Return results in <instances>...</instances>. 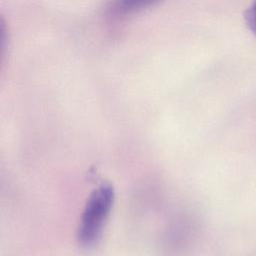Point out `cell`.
I'll return each instance as SVG.
<instances>
[{"instance_id":"cell-1","label":"cell","mask_w":256,"mask_h":256,"mask_svg":"<svg viewBox=\"0 0 256 256\" xmlns=\"http://www.w3.org/2000/svg\"><path fill=\"white\" fill-rule=\"evenodd\" d=\"M114 197V188L109 183H102L91 193L77 231V239L81 246L89 248L98 241L112 208Z\"/></svg>"},{"instance_id":"cell-2","label":"cell","mask_w":256,"mask_h":256,"mask_svg":"<svg viewBox=\"0 0 256 256\" xmlns=\"http://www.w3.org/2000/svg\"><path fill=\"white\" fill-rule=\"evenodd\" d=\"M161 0H114L111 11L114 14H131L150 7Z\"/></svg>"},{"instance_id":"cell-3","label":"cell","mask_w":256,"mask_h":256,"mask_svg":"<svg viewBox=\"0 0 256 256\" xmlns=\"http://www.w3.org/2000/svg\"><path fill=\"white\" fill-rule=\"evenodd\" d=\"M244 19L250 31L256 36V0H254L252 5L246 10Z\"/></svg>"}]
</instances>
